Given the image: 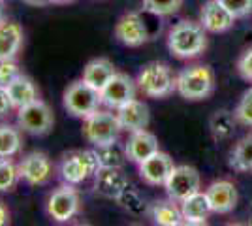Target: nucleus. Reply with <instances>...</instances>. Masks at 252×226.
I'll return each instance as SVG.
<instances>
[{
	"label": "nucleus",
	"mask_w": 252,
	"mask_h": 226,
	"mask_svg": "<svg viewBox=\"0 0 252 226\" xmlns=\"http://www.w3.org/2000/svg\"><path fill=\"white\" fill-rule=\"evenodd\" d=\"M151 11H128L115 25V38L126 47H139L149 40H153L160 29L162 23H151Z\"/></svg>",
	"instance_id": "1"
},
{
	"label": "nucleus",
	"mask_w": 252,
	"mask_h": 226,
	"mask_svg": "<svg viewBox=\"0 0 252 226\" xmlns=\"http://www.w3.org/2000/svg\"><path fill=\"white\" fill-rule=\"evenodd\" d=\"M207 47V36L201 23L179 21L168 34V49L179 59H194Z\"/></svg>",
	"instance_id": "2"
},
{
	"label": "nucleus",
	"mask_w": 252,
	"mask_h": 226,
	"mask_svg": "<svg viewBox=\"0 0 252 226\" xmlns=\"http://www.w3.org/2000/svg\"><path fill=\"white\" fill-rule=\"evenodd\" d=\"M136 83L139 91L151 98H166L177 91V77L171 74L168 65L160 61H153L143 66Z\"/></svg>",
	"instance_id": "3"
},
{
	"label": "nucleus",
	"mask_w": 252,
	"mask_h": 226,
	"mask_svg": "<svg viewBox=\"0 0 252 226\" xmlns=\"http://www.w3.org/2000/svg\"><path fill=\"white\" fill-rule=\"evenodd\" d=\"M215 89V74L207 65L187 66L177 75V93L185 100H205Z\"/></svg>",
	"instance_id": "4"
},
{
	"label": "nucleus",
	"mask_w": 252,
	"mask_h": 226,
	"mask_svg": "<svg viewBox=\"0 0 252 226\" xmlns=\"http://www.w3.org/2000/svg\"><path fill=\"white\" fill-rule=\"evenodd\" d=\"M121 130L123 127L119 123L117 113H111L109 109H96L94 113L85 117L83 138L94 147H102L119 140Z\"/></svg>",
	"instance_id": "5"
},
{
	"label": "nucleus",
	"mask_w": 252,
	"mask_h": 226,
	"mask_svg": "<svg viewBox=\"0 0 252 226\" xmlns=\"http://www.w3.org/2000/svg\"><path fill=\"white\" fill-rule=\"evenodd\" d=\"M102 168L98 151L94 149H83V151H72L64 155L61 161V175L66 183L79 185L85 179L96 175V172Z\"/></svg>",
	"instance_id": "6"
},
{
	"label": "nucleus",
	"mask_w": 252,
	"mask_h": 226,
	"mask_svg": "<svg viewBox=\"0 0 252 226\" xmlns=\"http://www.w3.org/2000/svg\"><path fill=\"white\" fill-rule=\"evenodd\" d=\"M100 106H102L100 91L85 83L83 79L74 81L64 91V108L74 117H89L96 109H100Z\"/></svg>",
	"instance_id": "7"
},
{
	"label": "nucleus",
	"mask_w": 252,
	"mask_h": 226,
	"mask_svg": "<svg viewBox=\"0 0 252 226\" xmlns=\"http://www.w3.org/2000/svg\"><path fill=\"white\" fill-rule=\"evenodd\" d=\"M53 123H55V117H53L51 108L40 98L19 108V113H17L19 129L27 134H32V136L49 134L53 129Z\"/></svg>",
	"instance_id": "8"
},
{
	"label": "nucleus",
	"mask_w": 252,
	"mask_h": 226,
	"mask_svg": "<svg viewBox=\"0 0 252 226\" xmlns=\"http://www.w3.org/2000/svg\"><path fill=\"white\" fill-rule=\"evenodd\" d=\"M79 207H81V198L75 185H61L47 198V213L57 223L72 221L79 213Z\"/></svg>",
	"instance_id": "9"
},
{
	"label": "nucleus",
	"mask_w": 252,
	"mask_h": 226,
	"mask_svg": "<svg viewBox=\"0 0 252 226\" xmlns=\"http://www.w3.org/2000/svg\"><path fill=\"white\" fill-rule=\"evenodd\" d=\"M166 193L173 202H183L189 196L196 194L201 189V177L196 168L192 166H175L169 173L168 181L164 183Z\"/></svg>",
	"instance_id": "10"
},
{
	"label": "nucleus",
	"mask_w": 252,
	"mask_h": 226,
	"mask_svg": "<svg viewBox=\"0 0 252 226\" xmlns=\"http://www.w3.org/2000/svg\"><path fill=\"white\" fill-rule=\"evenodd\" d=\"M100 97H102V104L105 108L119 109L121 106H125L126 102L136 98V83L128 74L117 72L100 91Z\"/></svg>",
	"instance_id": "11"
},
{
	"label": "nucleus",
	"mask_w": 252,
	"mask_h": 226,
	"mask_svg": "<svg viewBox=\"0 0 252 226\" xmlns=\"http://www.w3.org/2000/svg\"><path fill=\"white\" fill-rule=\"evenodd\" d=\"M53 175V162L51 159L42 151H32L29 153L19 164V177L31 187L47 183Z\"/></svg>",
	"instance_id": "12"
},
{
	"label": "nucleus",
	"mask_w": 252,
	"mask_h": 226,
	"mask_svg": "<svg viewBox=\"0 0 252 226\" xmlns=\"http://www.w3.org/2000/svg\"><path fill=\"white\" fill-rule=\"evenodd\" d=\"M130 187V181L121 168L102 166L94 175V193L107 200H117Z\"/></svg>",
	"instance_id": "13"
},
{
	"label": "nucleus",
	"mask_w": 252,
	"mask_h": 226,
	"mask_svg": "<svg viewBox=\"0 0 252 226\" xmlns=\"http://www.w3.org/2000/svg\"><path fill=\"white\" fill-rule=\"evenodd\" d=\"M173 161L168 153L157 151L155 155H151L149 159H145L143 162H139V175L141 179L149 185H164L168 181L169 173L173 170Z\"/></svg>",
	"instance_id": "14"
},
{
	"label": "nucleus",
	"mask_w": 252,
	"mask_h": 226,
	"mask_svg": "<svg viewBox=\"0 0 252 226\" xmlns=\"http://www.w3.org/2000/svg\"><path fill=\"white\" fill-rule=\"evenodd\" d=\"M201 25L207 32L220 34L230 31L235 23V17L231 15V11L222 4L220 0H209L203 4L201 8Z\"/></svg>",
	"instance_id": "15"
},
{
	"label": "nucleus",
	"mask_w": 252,
	"mask_h": 226,
	"mask_svg": "<svg viewBox=\"0 0 252 226\" xmlns=\"http://www.w3.org/2000/svg\"><path fill=\"white\" fill-rule=\"evenodd\" d=\"M207 198H209V204L213 213H219V215H226L235 209L237 205V189L231 181L220 179V181H213L207 187Z\"/></svg>",
	"instance_id": "16"
},
{
	"label": "nucleus",
	"mask_w": 252,
	"mask_h": 226,
	"mask_svg": "<svg viewBox=\"0 0 252 226\" xmlns=\"http://www.w3.org/2000/svg\"><path fill=\"white\" fill-rule=\"evenodd\" d=\"M158 149V140L155 134H151L149 130H134L130 132V138L126 141V155H128V161L143 162L145 159H149L151 155H155Z\"/></svg>",
	"instance_id": "17"
},
{
	"label": "nucleus",
	"mask_w": 252,
	"mask_h": 226,
	"mask_svg": "<svg viewBox=\"0 0 252 226\" xmlns=\"http://www.w3.org/2000/svg\"><path fill=\"white\" fill-rule=\"evenodd\" d=\"M117 117H119L123 130H128V132L147 129L149 121H151L147 104L141 100H136V98L117 109Z\"/></svg>",
	"instance_id": "18"
},
{
	"label": "nucleus",
	"mask_w": 252,
	"mask_h": 226,
	"mask_svg": "<svg viewBox=\"0 0 252 226\" xmlns=\"http://www.w3.org/2000/svg\"><path fill=\"white\" fill-rule=\"evenodd\" d=\"M23 38L25 34L19 23L8 21V19L0 23V61L15 59V55L23 47Z\"/></svg>",
	"instance_id": "19"
},
{
	"label": "nucleus",
	"mask_w": 252,
	"mask_h": 226,
	"mask_svg": "<svg viewBox=\"0 0 252 226\" xmlns=\"http://www.w3.org/2000/svg\"><path fill=\"white\" fill-rule=\"evenodd\" d=\"M181 213L185 219V225H203L207 223L209 215L213 213L207 194L198 191L196 194L189 196L181 202Z\"/></svg>",
	"instance_id": "20"
},
{
	"label": "nucleus",
	"mask_w": 252,
	"mask_h": 226,
	"mask_svg": "<svg viewBox=\"0 0 252 226\" xmlns=\"http://www.w3.org/2000/svg\"><path fill=\"white\" fill-rule=\"evenodd\" d=\"M115 74V65L105 57H98V59L89 61L87 66L83 68V81L89 83L91 87H94L96 91H102L105 83Z\"/></svg>",
	"instance_id": "21"
},
{
	"label": "nucleus",
	"mask_w": 252,
	"mask_h": 226,
	"mask_svg": "<svg viewBox=\"0 0 252 226\" xmlns=\"http://www.w3.org/2000/svg\"><path fill=\"white\" fill-rule=\"evenodd\" d=\"M6 89H8V95H10L13 106L17 109L31 104L34 100H38V89H36L34 81L29 75L19 74Z\"/></svg>",
	"instance_id": "22"
},
{
	"label": "nucleus",
	"mask_w": 252,
	"mask_h": 226,
	"mask_svg": "<svg viewBox=\"0 0 252 226\" xmlns=\"http://www.w3.org/2000/svg\"><path fill=\"white\" fill-rule=\"evenodd\" d=\"M237 117L228 109H217L209 119V129L215 140H230L235 132Z\"/></svg>",
	"instance_id": "23"
},
{
	"label": "nucleus",
	"mask_w": 252,
	"mask_h": 226,
	"mask_svg": "<svg viewBox=\"0 0 252 226\" xmlns=\"http://www.w3.org/2000/svg\"><path fill=\"white\" fill-rule=\"evenodd\" d=\"M151 217L157 225L162 226H177L183 225L185 219H183V213H181V207L173 204V200H160L157 204L151 207Z\"/></svg>",
	"instance_id": "24"
},
{
	"label": "nucleus",
	"mask_w": 252,
	"mask_h": 226,
	"mask_svg": "<svg viewBox=\"0 0 252 226\" xmlns=\"http://www.w3.org/2000/svg\"><path fill=\"white\" fill-rule=\"evenodd\" d=\"M230 168L241 173H252V134L245 136L231 151Z\"/></svg>",
	"instance_id": "25"
},
{
	"label": "nucleus",
	"mask_w": 252,
	"mask_h": 226,
	"mask_svg": "<svg viewBox=\"0 0 252 226\" xmlns=\"http://www.w3.org/2000/svg\"><path fill=\"white\" fill-rule=\"evenodd\" d=\"M21 132L11 125H0V159L17 155L21 149Z\"/></svg>",
	"instance_id": "26"
},
{
	"label": "nucleus",
	"mask_w": 252,
	"mask_h": 226,
	"mask_svg": "<svg viewBox=\"0 0 252 226\" xmlns=\"http://www.w3.org/2000/svg\"><path fill=\"white\" fill-rule=\"evenodd\" d=\"M96 151H98V157H100V164L105 166V168H123L125 162L128 161L126 145L123 147L119 141L96 147Z\"/></svg>",
	"instance_id": "27"
},
{
	"label": "nucleus",
	"mask_w": 252,
	"mask_h": 226,
	"mask_svg": "<svg viewBox=\"0 0 252 226\" xmlns=\"http://www.w3.org/2000/svg\"><path fill=\"white\" fill-rule=\"evenodd\" d=\"M19 179V166H15L13 161H10V157L0 159V193L13 191Z\"/></svg>",
	"instance_id": "28"
},
{
	"label": "nucleus",
	"mask_w": 252,
	"mask_h": 226,
	"mask_svg": "<svg viewBox=\"0 0 252 226\" xmlns=\"http://www.w3.org/2000/svg\"><path fill=\"white\" fill-rule=\"evenodd\" d=\"M183 6V0H143V10L160 17H168L177 13Z\"/></svg>",
	"instance_id": "29"
},
{
	"label": "nucleus",
	"mask_w": 252,
	"mask_h": 226,
	"mask_svg": "<svg viewBox=\"0 0 252 226\" xmlns=\"http://www.w3.org/2000/svg\"><path fill=\"white\" fill-rule=\"evenodd\" d=\"M117 202H119L121 207H125L126 211L132 213V215H141V213H145V204H143V200H141L139 194H137L134 189H130V187L117 198Z\"/></svg>",
	"instance_id": "30"
},
{
	"label": "nucleus",
	"mask_w": 252,
	"mask_h": 226,
	"mask_svg": "<svg viewBox=\"0 0 252 226\" xmlns=\"http://www.w3.org/2000/svg\"><path fill=\"white\" fill-rule=\"evenodd\" d=\"M233 113L237 117V123H241L245 127H252V87L243 93L241 100H239Z\"/></svg>",
	"instance_id": "31"
},
{
	"label": "nucleus",
	"mask_w": 252,
	"mask_h": 226,
	"mask_svg": "<svg viewBox=\"0 0 252 226\" xmlns=\"http://www.w3.org/2000/svg\"><path fill=\"white\" fill-rule=\"evenodd\" d=\"M220 2L231 11L235 19L247 17L249 13H252V0H220Z\"/></svg>",
	"instance_id": "32"
},
{
	"label": "nucleus",
	"mask_w": 252,
	"mask_h": 226,
	"mask_svg": "<svg viewBox=\"0 0 252 226\" xmlns=\"http://www.w3.org/2000/svg\"><path fill=\"white\" fill-rule=\"evenodd\" d=\"M19 75V66L17 63L10 59V61H0V85L8 87Z\"/></svg>",
	"instance_id": "33"
},
{
	"label": "nucleus",
	"mask_w": 252,
	"mask_h": 226,
	"mask_svg": "<svg viewBox=\"0 0 252 226\" xmlns=\"http://www.w3.org/2000/svg\"><path fill=\"white\" fill-rule=\"evenodd\" d=\"M237 72L241 74L243 79L252 81V47H249L237 61Z\"/></svg>",
	"instance_id": "34"
},
{
	"label": "nucleus",
	"mask_w": 252,
	"mask_h": 226,
	"mask_svg": "<svg viewBox=\"0 0 252 226\" xmlns=\"http://www.w3.org/2000/svg\"><path fill=\"white\" fill-rule=\"evenodd\" d=\"M13 108L15 106H13L10 95H8V89L0 85V117H6Z\"/></svg>",
	"instance_id": "35"
},
{
	"label": "nucleus",
	"mask_w": 252,
	"mask_h": 226,
	"mask_svg": "<svg viewBox=\"0 0 252 226\" xmlns=\"http://www.w3.org/2000/svg\"><path fill=\"white\" fill-rule=\"evenodd\" d=\"M11 223V215H10V209L6 207L4 202H0V226H6Z\"/></svg>",
	"instance_id": "36"
},
{
	"label": "nucleus",
	"mask_w": 252,
	"mask_h": 226,
	"mask_svg": "<svg viewBox=\"0 0 252 226\" xmlns=\"http://www.w3.org/2000/svg\"><path fill=\"white\" fill-rule=\"evenodd\" d=\"M23 2H27L29 6H34V8H43L49 4V0H23Z\"/></svg>",
	"instance_id": "37"
},
{
	"label": "nucleus",
	"mask_w": 252,
	"mask_h": 226,
	"mask_svg": "<svg viewBox=\"0 0 252 226\" xmlns=\"http://www.w3.org/2000/svg\"><path fill=\"white\" fill-rule=\"evenodd\" d=\"M74 0H49V4H70Z\"/></svg>",
	"instance_id": "38"
},
{
	"label": "nucleus",
	"mask_w": 252,
	"mask_h": 226,
	"mask_svg": "<svg viewBox=\"0 0 252 226\" xmlns=\"http://www.w3.org/2000/svg\"><path fill=\"white\" fill-rule=\"evenodd\" d=\"M4 21V8H2V0H0V23Z\"/></svg>",
	"instance_id": "39"
},
{
	"label": "nucleus",
	"mask_w": 252,
	"mask_h": 226,
	"mask_svg": "<svg viewBox=\"0 0 252 226\" xmlns=\"http://www.w3.org/2000/svg\"><path fill=\"white\" fill-rule=\"evenodd\" d=\"M249 215H251V221H249V223H251V225H252V204L249 205Z\"/></svg>",
	"instance_id": "40"
}]
</instances>
